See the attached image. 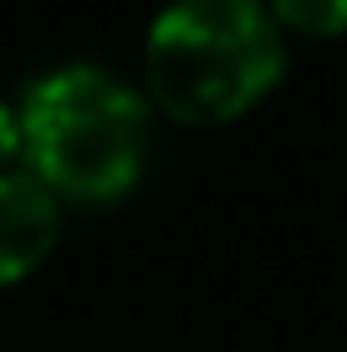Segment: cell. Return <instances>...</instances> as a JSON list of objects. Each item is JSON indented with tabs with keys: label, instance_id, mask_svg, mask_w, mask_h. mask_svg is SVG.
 Returning <instances> with one entry per match:
<instances>
[{
	"label": "cell",
	"instance_id": "obj_1",
	"mask_svg": "<svg viewBox=\"0 0 347 352\" xmlns=\"http://www.w3.org/2000/svg\"><path fill=\"white\" fill-rule=\"evenodd\" d=\"M21 153L56 199L113 204L148 168V102L98 62L52 67L21 97Z\"/></svg>",
	"mask_w": 347,
	"mask_h": 352
},
{
	"label": "cell",
	"instance_id": "obj_2",
	"mask_svg": "<svg viewBox=\"0 0 347 352\" xmlns=\"http://www.w3.org/2000/svg\"><path fill=\"white\" fill-rule=\"evenodd\" d=\"M286 72L281 21L266 0H169L143 41L148 97L179 123H230Z\"/></svg>",
	"mask_w": 347,
	"mask_h": 352
},
{
	"label": "cell",
	"instance_id": "obj_3",
	"mask_svg": "<svg viewBox=\"0 0 347 352\" xmlns=\"http://www.w3.org/2000/svg\"><path fill=\"white\" fill-rule=\"evenodd\" d=\"M62 235V199L31 174L5 168L0 174V286H16L56 250Z\"/></svg>",
	"mask_w": 347,
	"mask_h": 352
},
{
	"label": "cell",
	"instance_id": "obj_4",
	"mask_svg": "<svg viewBox=\"0 0 347 352\" xmlns=\"http://www.w3.org/2000/svg\"><path fill=\"white\" fill-rule=\"evenodd\" d=\"M271 16L306 36H342L347 31V0H266Z\"/></svg>",
	"mask_w": 347,
	"mask_h": 352
},
{
	"label": "cell",
	"instance_id": "obj_5",
	"mask_svg": "<svg viewBox=\"0 0 347 352\" xmlns=\"http://www.w3.org/2000/svg\"><path fill=\"white\" fill-rule=\"evenodd\" d=\"M16 153H21V118L0 102V174H5V164L16 159Z\"/></svg>",
	"mask_w": 347,
	"mask_h": 352
}]
</instances>
